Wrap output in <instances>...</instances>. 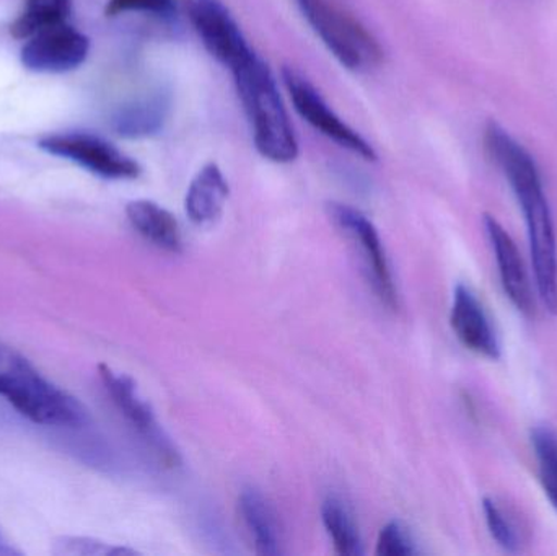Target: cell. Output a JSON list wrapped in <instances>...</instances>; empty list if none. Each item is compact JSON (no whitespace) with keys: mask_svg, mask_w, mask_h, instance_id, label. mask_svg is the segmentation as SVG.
I'll return each instance as SVG.
<instances>
[{"mask_svg":"<svg viewBox=\"0 0 557 556\" xmlns=\"http://www.w3.org/2000/svg\"><path fill=\"white\" fill-rule=\"evenodd\" d=\"M484 144L494 162L509 180L510 188L525 215L530 254L540 300L557 316V242L552 208L542 176L529 150L496 121L484 131Z\"/></svg>","mask_w":557,"mask_h":556,"instance_id":"cell-1","label":"cell"},{"mask_svg":"<svg viewBox=\"0 0 557 556\" xmlns=\"http://www.w3.org/2000/svg\"><path fill=\"white\" fill-rule=\"evenodd\" d=\"M231 72L234 74L238 97L253 127L258 152L276 163H288L297 159V137L270 65L253 52Z\"/></svg>","mask_w":557,"mask_h":556,"instance_id":"cell-2","label":"cell"},{"mask_svg":"<svg viewBox=\"0 0 557 556\" xmlns=\"http://www.w3.org/2000/svg\"><path fill=\"white\" fill-rule=\"evenodd\" d=\"M0 397L22 417L42 427L81 428L88 423L84 405L46 379L35 366L0 345Z\"/></svg>","mask_w":557,"mask_h":556,"instance_id":"cell-3","label":"cell"},{"mask_svg":"<svg viewBox=\"0 0 557 556\" xmlns=\"http://www.w3.org/2000/svg\"><path fill=\"white\" fill-rule=\"evenodd\" d=\"M311 28L331 54L350 71H367L379 64L382 49L372 35L352 16L341 12L327 0H297Z\"/></svg>","mask_w":557,"mask_h":556,"instance_id":"cell-4","label":"cell"},{"mask_svg":"<svg viewBox=\"0 0 557 556\" xmlns=\"http://www.w3.org/2000/svg\"><path fill=\"white\" fill-rule=\"evenodd\" d=\"M282 81L290 95L295 110L310 126L320 131L327 139L334 140L337 146L357 153L362 159L369 160V162L376 160V152L372 144L367 143L357 131L344 123L331 110L320 91L300 72L292 67H284L282 69Z\"/></svg>","mask_w":557,"mask_h":556,"instance_id":"cell-5","label":"cell"},{"mask_svg":"<svg viewBox=\"0 0 557 556\" xmlns=\"http://www.w3.org/2000/svg\"><path fill=\"white\" fill-rule=\"evenodd\" d=\"M182 3L202 45L225 67L232 71L253 54V48L224 2L182 0Z\"/></svg>","mask_w":557,"mask_h":556,"instance_id":"cell-6","label":"cell"},{"mask_svg":"<svg viewBox=\"0 0 557 556\" xmlns=\"http://www.w3.org/2000/svg\"><path fill=\"white\" fill-rule=\"evenodd\" d=\"M39 147L52 156L72 160L103 178L133 180L140 175L136 160L121 152L113 144L91 134H55L45 137Z\"/></svg>","mask_w":557,"mask_h":556,"instance_id":"cell-7","label":"cell"},{"mask_svg":"<svg viewBox=\"0 0 557 556\" xmlns=\"http://www.w3.org/2000/svg\"><path fill=\"white\" fill-rule=\"evenodd\" d=\"M327 214L333 219L334 224L354 242V245L359 247L373 289L376 291L380 299L386 306L395 307L398 294H396L395 281H393L392 267H389L385 247H383L375 225L356 208L341 205V202H330Z\"/></svg>","mask_w":557,"mask_h":556,"instance_id":"cell-8","label":"cell"},{"mask_svg":"<svg viewBox=\"0 0 557 556\" xmlns=\"http://www.w3.org/2000/svg\"><path fill=\"white\" fill-rule=\"evenodd\" d=\"M100 374L114 405L120 408L123 417L133 424L134 430H137L144 441L156 450L157 456L166 467H178L182 462L178 449H176L172 440L166 436L163 428L160 427L150 405L140 397L136 382L127 378L126 374L114 372L108 366H101Z\"/></svg>","mask_w":557,"mask_h":556,"instance_id":"cell-9","label":"cell"},{"mask_svg":"<svg viewBox=\"0 0 557 556\" xmlns=\"http://www.w3.org/2000/svg\"><path fill=\"white\" fill-rule=\"evenodd\" d=\"M23 46L22 62L35 72H65L78 67L87 59L90 42L72 26L42 29Z\"/></svg>","mask_w":557,"mask_h":556,"instance_id":"cell-10","label":"cell"},{"mask_svg":"<svg viewBox=\"0 0 557 556\" xmlns=\"http://www.w3.org/2000/svg\"><path fill=\"white\" fill-rule=\"evenodd\" d=\"M450 323L457 338L470 351L493 361L500 358V342L496 330L476 294L465 284L455 287Z\"/></svg>","mask_w":557,"mask_h":556,"instance_id":"cell-11","label":"cell"},{"mask_svg":"<svg viewBox=\"0 0 557 556\" xmlns=\"http://www.w3.org/2000/svg\"><path fill=\"white\" fill-rule=\"evenodd\" d=\"M484 228H486L487 237H490L494 255H496L504 293L520 313L527 317L532 316L535 310L533 309L535 302H533L532 284H530L529 274H527L525 264H523L522 255H520L516 242L493 215H484Z\"/></svg>","mask_w":557,"mask_h":556,"instance_id":"cell-12","label":"cell"},{"mask_svg":"<svg viewBox=\"0 0 557 556\" xmlns=\"http://www.w3.org/2000/svg\"><path fill=\"white\" fill-rule=\"evenodd\" d=\"M228 195L231 186L224 173L215 163H208L199 170L186 193V214L195 224H211L221 218Z\"/></svg>","mask_w":557,"mask_h":556,"instance_id":"cell-13","label":"cell"},{"mask_svg":"<svg viewBox=\"0 0 557 556\" xmlns=\"http://www.w3.org/2000/svg\"><path fill=\"white\" fill-rule=\"evenodd\" d=\"M127 219L131 225L163 250L180 254L183 248L182 228L172 212L147 199H139L127 205Z\"/></svg>","mask_w":557,"mask_h":556,"instance_id":"cell-14","label":"cell"},{"mask_svg":"<svg viewBox=\"0 0 557 556\" xmlns=\"http://www.w3.org/2000/svg\"><path fill=\"white\" fill-rule=\"evenodd\" d=\"M240 509L253 535L258 554L281 555V531H278L276 515L264 496L253 489L244 490L240 495Z\"/></svg>","mask_w":557,"mask_h":556,"instance_id":"cell-15","label":"cell"},{"mask_svg":"<svg viewBox=\"0 0 557 556\" xmlns=\"http://www.w3.org/2000/svg\"><path fill=\"white\" fill-rule=\"evenodd\" d=\"M169 108V101L163 97L137 101L114 116V129L126 137L152 136L162 129Z\"/></svg>","mask_w":557,"mask_h":556,"instance_id":"cell-16","label":"cell"},{"mask_svg":"<svg viewBox=\"0 0 557 556\" xmlns=\"http://www.w3.org/2000/svg\"><path fill=\"white\" fill-rule=\"evenodd\" d=\"M321 519H323L324 529L330 534L337 554L343 556L363 555L359 529H357L349 509L341 499L330 496L321 506Z\"/></svg>","mask_w":557,"mask_h":556,"instance_id":"cell-17","label":"cell"},{"mask_svg":"<svg viewBox=\"0 0 557 556\" xmlns=\"http://www.w3.org/2000/svg\"><path fill=\"white\" fill-rule=\"evenodd\" d=\"M69 13L71 0H28L10 32L15 38H32L42 29L65 23Z\"/></svg>","mask_w":557,"mask_h":556,"instance_id":"cell-18","label":"cell"},{"mask_svg":"<svg viewBox=\"0 0 557 556\" xmlns=\"http://www.w3.org/2000/svg\"><path fill=\"white\" fill-rule=\"evenodd\" d=\"M532 446L539 462L540 482L545 495L557 511V434L553 428L542 424L532 431Z\"/></svg>","mask_w":557,"mask_h":556,"instance_id":"cell-19","label":"cell"},{"mask_svg":"<svg viewBox=\"0 0 557 556\" xmlns=\"http://www.w3.org/2000/svg\"><path fill=\"white\" fill-rule=\"evenodd\" d=\"M483 511L486 516L487 529H490L494 541L510 554L520 552L523 545V532L512 515L493 498H484Z\"/></svg>","mask_w":557,"mask_h":556,"instance_id":"cell-20","label":"cell"},{"mask_svg":"<svg viewBox=\"0 0 557 556\" xmlns=\"http://www.w3.org/2000/svg\"><path fill=\"white\" fill-rule=\"evenodd\" d=\"M418 554L414 541L401 522L393 521L380 531L376 541V555L409 556Z\"/></svg>","mask_w":557,"mask_h":556,"instance_id":"cell-21","label":"cell"},{"mask_svg":"<svg viewBox=\"0 0 557 556\" xmlns=\"http://www.w3.org/2000/svg\"><path fill=\"white\" fill-rule=\"evenodd\" d=\"M55 555H82V556H103V555H137V552L129 548L111 547L104 542L94 541L85 538H64L55 542Z\"/></svg>","mask_w":557,"mask_h":556,"instance_id":"cell-22","label":"cell"},{"mask_svg":"<svg viewBox=\"0 0 557 556\" xmlns=\"http://www.w3.org/2000/svg\"><path fill=\"white\" fill-rule=\"evenodd\" d=\"M127 12L150 13L159 18L170 20L176 15V2L175 0H110L108 2V16Z\"/></svg>","mask_w":557,"mask_h":556,"instance_id":"cell-23","label":"cell"},{"mask_svg":"<svg viewBox=\"0 0 557 556\" xmlns=\"http://www.w3.org/2000/svg\"><path fill=\"white\" fill-rule=\"evenodd\" d=\"M10 555H18V552L13 551L9 544H7L5 539L0 534V556H10Z\"/></svg>","mask_w":557,"mask_h":556,"instance_id":"cell-24","label":"cell"}]
</instances>
